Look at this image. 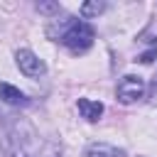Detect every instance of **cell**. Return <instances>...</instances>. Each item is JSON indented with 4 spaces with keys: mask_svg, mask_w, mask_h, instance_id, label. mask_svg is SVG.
<instances>
[{
    "mask_svg": "<svg viewBox=\"0 0 157 157\" xmlns=\"http://www.w3.org/2000/svg\"><path fill=\"white\" fill-rule=\"evenodd\" d=\"M59 10H61L59 2H37V12H42V15L54 17V15H59Z\"/></svg>",
    "mask_w": 157,
    "mask_h": 157,
    "instance_id": "cell-9",
    "label": "cell"
},
{
    "mask_svg": "<svg viewBox=\"0 0 157 157\" xmlns=\"http://www.w3.org/2000/svg\"><path fill=\"white\" fill-rule=\"evenodd\" d=\"M29 137H34V130L27 123L7 120L0 128V147H2L5 157H32Z\"/></svg>",
    "mask_w": 157,
    "mask_h": 157,
    "instance_id": "cell-2",
    "label": "cell"
},
{
    "mask_svg": "<svg viewBox=\"0 0 157 157\" xmlns=\"http://www.w3.org/2000/svg\"><path fill=\"white\" fill-rule=\"evenodd\" d=\"M155 86H157V81H155Z\"/></svg>",
    "mask_w": 157,
    "mask_h": 157,
    "instance_id": "cell-11",
    "label": "cell"
},
{
    "mask_svg": "<svg viewBox=\"0 0 157 157\" xmlns=\"http://www.w3.org/2000/svg\"><path fill=\"white\" fill-rule=\"evenodd\" d=\"M155 56H157V47H155V49H150V52H145V54H140V56H137L135 61H142V64H150V61H152Z\"/></svg>",
    "mask_w": 157,
    "mask_h": 157,
    "instance_id": "cell-10",
    "label": "cell"
},
{
    "mask_svg": "<svg viewBox=\"0 0 157 157\" xmlns=\"http://www.w3.org/2000/svg\"><path fill=\"white\" fill-rule=\"evenodd\" d=\"M56 42H61L71 54H83L93 47L96 39V29L86 22V20H76V17H66L59 22V32L52 34Z\"/></svg>",
    "mask_w": 157,
    "mask_h": 157,
    "instance_id": "cell-1",
    "label": "cell"
},
{
    "mask_svg": "<svg viewBox=\"0 0 157 157\" xmlns=\"http://www.w3.org/2000/svg\"><path fill=\"white\" fill-rule=\"evenodd\" d=\"M147 93V83L142 76H135V74H125L118 86H115V98L123 103V105H130V103H137L142 101Z\"/></svg>",
    "mask_w": 157,
    "mask_h": 157,
    "instance_id": "cell-3",
    "label": "cell"
},
{
    "mask_svg": "<svg viewBox=\"0 0 157 157\" xmlns=\"http://www.w3.org/2000/svg\"><path fill=\"white\" fill-rule=\"evenodd\" d=\"M15 64H17V69H20L27 78H39V76L47 74L44 59H39L32 49H17V52H15Z\"/></svg>",
    "mask_w": 157,
    "mask_h": 157,
    "instance_id": "cell-4",
    "label": "cell"
},
{
    "mask_svg": "<svg viewBox=\"0 0 157 157\" xmlns=\"http://www.w3.org/2000/svg\"><path fill=\"white\" fill-rule=\"evenodd\" d=\"M101 12H105V2H103V0H91V2H83V5L78 7V15H81L83 20L98 17Z\"/></svg>",
    "mask_w": 157,
    "mask_h": 157,
    "instance_id": "cell-8",
    "label": "cell"
},
{
    "mask_svg": "<svg viewBox=\"0 0 157 157\" xmlns=\"http://www.w3.org/2000/svg\"><path fill=\"white\" fill-rule=\"evenodd\" d=\"M0 101L7 103V105H27L29 103L27 93H22L17 86H12L7 81H0Z\"/></svg>",
    "mask_w": 157,
    "mask_h": 157,
    "instance_id": "cell-7",
    "label": "cell"
},
{
    "mask_svg": "<svg viewBox=\"0 0 157 157\" xmlns=\"http://www.w3.org/2000/svg\"><path fill=\"white\" fill-rule=\"evenodd\" d=\"M83 157H128V152L123 147H115L108 142H91V145H86Z\"/></svg>",
    "mask_w": 157,
    "mask_h": 157,
    "instance_id": "cell-5",
    "label": "cell"
},
{
    "mask_svg": "<svg viewBox=\"0 0 157 157\" xmlns=\"http://www.w3.org/2000/svg\"><path fill=\"white\" fill-rule=\"evenodd\" d=\"M76 108H78V113H81V118H86L88 123H96V120H101V115H103V103L101 101H93V98H78L76 101Z\"/></svg>",
    "mask_w": 157,
    "mask_h": 157,
    "instance_id": "cell-6",
    "label": "cell"
}]
</instances>
